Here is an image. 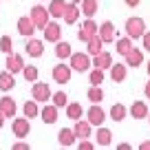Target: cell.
I'll return each mask as SVG.
<instances>
[{
  "label": "cell",
  "instance_id": "7",
  "mask_svg": "<svg viewBox=\"0 0 150 150\" xmlns=\"http://www.w3.org/2000/svg\"><path fill=\"white\" fill-rule=\"evenodd\" d=\"M29 132H31V124H29V117H18L13 119V135L16 137H29Z\"/></svg>",
  "mask_w": 150,
  "mask_h": 150
},
{
  "label": "cell",
  "instance_id": "45",
  "mask_svg": "<svg viewBox=\"0 0 150 150\" xmlns=\"http://www.w3.org/2000/svg\"><path fill=\"white\" fill-rule=\"evenodd\" d=\"M5 126V115H2V112H0V128Z\"/></svg>",
  "mask_w": 150,
  "mask_h": 150
},
{
  "label": "cell",
  "instance_id": "16",
  "mask_svg": "<svg viewBox=\"0 0 150 150\" xmlns=\"http://www.w3.org/2000/svg\"><path fill=\"white\" fill-rule=\"evenodd\" d=\"M73 132H75V137H80V139L91 137V122H88V119H77V122H75Z\"/></svg>",
  "mask_w": 150,
  "mask_h": 150
},
{
  "label": "cell",
  "instance_id": "17",
  "mask_svg": "<svg viewBox=\"0 0 150 150\" xmlns=\"http://www.w3.org/2000/svg\"><path fill=\"white\" fill-rule=\"evenodd\" d=\"M40 115H42V122L44 124H55L57 122V106H55V104H47Z\"/></svg>",
  "mask_w": 150,
  "mask_h": 150
},
{
  "label": "cell",
  "instance_id": "31",
  "mask_svg": "<svg viewBox=\"0 0 150 150\" xmlns=\"http://www.w3.org/2000/svg\"><path fill=\"white\" fill-rule=\"evenodd\" d=\"M22 110H24V117H29V119H33V117H38V115H40L35 99H33V102H27V104L22 106Z\"/></svg>",
  "mask_w": 150,
  "mask_h": 150
},
{
  "label": "cell",
  "instance_id": "6",
  "mask_svg": "<svg viewBox=\"0 0 150 150\" xmlns=\"http://www.w3.org/2000/svg\"><path fill=\"white\" fill-rule=\"evenodd\" d=\"M86 117H88L91 126H102V124H104V119H106V112L102 110V106L93 104V106L88 108V112H86Z\"/></svg>",
  "mask_w": 150,
  "mask_h": 150
},
{
  "label": "cell",
  "instance_id": "48",
  "mask_svg": "<svg viewBox=\"0 0 150 150\" xmlns=\"http://www.w3.org/2000/svg\"><path fill=\"white\" fill-rule=\"evenodd\" d=\"M148 122H150V112H148Z\"/></svg>",
  "mask_w": 150,
  "mask_h": 150
},
{
  "label": "cell",
  "instance_id": "39",
  "mask_svg": "<svg viewBox=\"0 0 150 150\" xmlns=\"http://www.w3.org/2000/svg\"><path fill=\"white\" fill-rule=\"evenodd\" d=\"M77 38H80V42H88V40H91V33L88 31H86V29H80V33H77Z\"/></svg>",
  "mask_w": 150,
  "mask_h": 150
},
{
  "label": "cell",
  "instance_id": "37",
  "mask_svg": "<svg viewBox=\"0 0 150 150\" xmlns=\"http://www.w3.org/2000/svg\"><path fill=\"white\" fill-rule=\"evenodd\" d=\"M82 29H86V31H88L91 35H95L99 27H97V24H95V20H93V18H86V22H84V27H82Z\"/></svg>",
  "mask_w": 150,
  "mask_h": 150
},
{
  "label": "cell",
  "instance_id": "21",
  "mask_svg": "<svg viewBox=\"0 0 150 150\" xmlns=\"http://www.w3.org/2000/svg\"><path fill=\"white\" fill-rule=\"evenodd\" d=\"M148 106H146V102H132V106H130V115L135 119H144V117H148Z\"/></svg>",
  "mask_w": 150,
  "mask_h": 150
},
{
  "label": "cell",
  "instance_id": "32",
  "mask_svg": "<svg viewBox=\"0 0 150 150\" xmlns=\"http://www.w3.org/2000/svg\"><path fill=\"white\" fill-rule=\"evenodd\" d=\"M88 99L93 104H99L104 99V91L99 88V86H91V88H88Z\"/></svg>",
  "mask_w": 150,
  "mask_h": 150
},
{
  "label": "cell",
  "instance_id": "24",
  "mask_svg": "<svg viewBox=\"0 0 150 150\" xmlns=\"http://www.w3.org/2000/svg\"><path fill=\"white\" fill-rule=\"evenodd\" d=\"M16 86V80H13V73L5 71V73H0V91H11Z\"/></svg>",
  "mask_w": 150,
  "mask_h": 150
},
{
  "label": "cell",
  "instance_id": "42",
  "mask_svg": "<svg viewBox=\"0 0 150 150\" xmlns=\"http://www.w3.org/2000/svg\"><path fill=\"white\" fill-rule=\"evenodd\" d=\"M139 2H141V0H126V5H128V7H137Z\"/></svg>",
  "mask_w": 150,
  "mask_h": 150
},
{
  "label": "cell",
  "instance_id": "36",
  "mask_svg": "<svg viewBox=\"0 0 150 150\" xmlns=\"http://www.w3.org/2000/svg\"><path fill=\"white\" fill-rule=\"evenodd\" d=\"M51 99H53V104H55L57 108H62V106H66V104H69V97H66L64 91H57L55 95H51Z\"/></svg>",
  "mask_w": 150,
  "mask_h": 150
},
{
  "label": "cell",
  "instance_id": "11",
  "mask_svg": "<svg viewBox=\"0 0 150 150\" xmlns=\"http://www.w3.org/2000/svg\"><path fill=\"white\" fill-rule=\"evenodd\" d=\"M18 33L24 38H31L33 33H35V24H33V20L29 18V16H24V18L18 20Z\"/></svg>",
  "mask_w": 150,
  "mask_h": 150
},
{
  "label": "cell",
  "instance_id": "26",
  "mask_svg": "<svg viewBox=\"0 0 150 150\" xmlns=\"http://www.w3.org/2000/svg\"><path fill=\"white\" fill-rule=\"evenodd\" d=\"M95 141H97V146H110V141H112V132L108 130V128H99L97 135H95Z\"/></svg>",
  "mask_w": 150,
  "mask_h": 150
},
{
  "label": "cell",
  "instance_id": "19",
  "mask_svg": "<svg viewBox=\"0 0 150 150\" xmlns=\"http://www.w3.org/2000/svg\"><path fill=\"white\" fill-rule=\"evenodd\" d=\"M16 110H18V108H16V102L11 97H2L0 99V112H2L5 117H13Z\"/></svg>",
  "mask_w": 150,
  "mask_h": 150
},
{
  "label": "cell",
  "instance_id": "15",
  "mask_svg": "<svg viewBox=\"0 0 150 150\" xmlns=\"http://www.w3.org/2000/svg\"><path fill=\"white\" fill-rule=\"evenodd\" d=\"M124 57H126V66H132V69H137V66L144 62V53H141V49H135V47H132Z\"/></svg>",
  "mask_w": 150,
  "mask_h": 150
},
{
  "label": "cell",
  "instance_id": "4",
  "mask_svg": "<svg viewBox=\"0 0 150 150\" xmlns=\"http://www.w3.org/2000/svg\"><path fill=\"white\" fill-rule=\"evenodd\" d=\"M31 95H33V99H35V102H44V104H47L49 99H51V88H49L47 82H38V80H35Z\"/></svg>",
  "mask_w": 150,
  "mask_h": 150
},
{
  "label": "cell",
  "instance_id": "40",
  "mask_svg": "<svg viewBox=\"0 0 150 150\" xmlns=\"http://www.w3.org/2000/svg\"><path fill=\"white\" fill-rule=\"evenodd\" d=\"M141 42H144V49H146V51H150V31H144Z\"/></svg>",
  "mask_w": 150,
  "mask_h": 150
},
{
  "label": "cell",
  "instance_id": "41",
  "mask_svg": "<svg viewBox=\"0 0 150 150\" xmlns=\"http://www.w3.org/2000/svg\"><path fill=\"white\" fill-rule=\"evenodd\" d=\"M13 148H16V150H27L29 144H24V141H18V144H13Z\"/></svg>",
  "mask_w": 150,
  "mask_h": 150
},
{
  "label": "cell",
  "instance_id": "20",
  "mask_svg": "<svg viewBox=\"0 0 150 150\" xmlns=\"http://www.w3.org/2000/svg\"><path fill=\"white\" fill-rule=\"evenodd\" d=\"M128 66L126 64H110V77H112V82H124L126 80V73H128Z\"/></svg>",
  "mask_w": 150,
  "mask_h": 150
},
{
  "label": "cell",
  "instance_id": "29",
  "mask_svg": "<svg viewBox=\"0 0 150 150\" xmlns=\"http://www.w3.org/2000/svg\"><path fill=\"white\" fill-rule=\"evenodd\" d=\"M82 13L86 18H93L97 13V0H82Z\"/></svg>",
  "mask_w": 150,
  "mask_h": 150
},
{
  "label": "cell",
  "instance_id": "13",
  "mask_svg": "<svg viewBox=\"0 0 150 150\" xmlns=\"http://www.w3.org/2000/svg\"><path fill=\"white\" fill-rule=\"evenodd\" d=\"M24 51H27L31 57H40V55L44 53V42H42V40H35V38H29V42H27V47H24Z\"/></svg>",
  "mask_w": 150,
  "mask_h": 150
},
{
  "label": "cell",
  "instance_id": "33",
  "mask_svg": "<svg viewBox=\"0 0 150 150\" xmlns=\"http://www.w3.org/2000/svg\"><path fill=\"white\" fill-rule=\"evenodd\" d=\"M22 75H24V80H27V82H35L38 80V69H35V66H27V64H24L22 66Z\"/></svg>",
  "mask_w": 150,
  "mask_h": 150
},
{
  "label": "cell",
  "instance_id": "25",
  "mask_svg": "<svg viewBox=\"0 0 150 150\" xmlns=\"http://www.w3.org/2000/svg\"><path fill=\"white\" fill-rule=\"evenodd\" d=\"M66 115H69V119H73V122L82 119V104H77V102L66 104Z\"/></svg>",
  "mask_w": 150,
  "mask_h": 150
},
{
  "label": "cell",
  "instance_id": "35",
  "mask_svg": "<svg viewBox=\"0 0 150 150\" xmlns=\"http://www.w3.org/2000/svg\"><path fill=\"white\" fill-rule=\"evenodd\" d=\"M0 51L2 53H13V40H11L9 35L0 38Z\"/></svg>",
  "mask_w": 150,
  "mask_h": 150
},
{
  "label": "cell",
  "instance_id": "14",
  "mask_svg": "<svg viewBox=\"0 0 150 150\" xmlns=\"http://www.w3.org/2000/svg\"><path fill=\"white\" fill-rule=\"evenodd\" d=\"M62 18H64L66 24H75V22H77V18H80V9H77V5H75V2H66Z\"/></svg>",
  "mask_w": 150,
  "mask_h": 150
},
{
  "label": "cell",
  "instance_id": "9",
  "mask_svg": "<svg viewBox=\"0 0 150 150\" xmlns=\"http://www.w3.org/2000/svg\"><path fill=\"white\" fill-rule=\"evenodd\" d=\"M22 66H24V60L22 55H18V53H7V71L9 73H22Z\"/></svg>",
  "mask_w": 150,
  "mask_h": 150
},
{
  "label": "cell",
  "instance_id": "1",
  "mask_svg": "<svg viewBox=\"0 0 150 150\" xmlns=\"http://www.w3.org/2000/svg\"><path fill=\"white\" fill-rule=\"evenodd\" d=\"M146 31V22L141 18H128L126 20V35L130 40H139Z\"/></svg>",
  "mask_w": 150,
  "mask_h": 150
},
{
  "label": "cell",
  "instance_id": "2",
  "mask_svg": "<svg viewBox=\"0 0 150 150\" xmlns=\"http://www.w3.org/2000/svg\"><path fill=\"white\" fill-rule=\"evenodd\" d=\"M69 60H71V69H73V71H80V73H84V71H88L91 66H93L88 53H71Z\"/></svg>",
  "mask_w": 150,
  "mask_h": 150
},
{
  "label": "cell",
  "instance_id": "28",
  "mask_svg": "<svg viewBox=\"0 0 150 150\" xmlns=\"http://www.w3.org/2000/svg\"><path fill=\"white\" fill-rule=\"evenodd\" d=\"M71 44L69 42H60V40H57L55 42V55L60 57V60H66V57H71Z\"/></svg>",
  "mask_w": 150,
  "mask_h": 150
},
{
  "label": "cell",
  "instance_id": "38",
  "mask_svg": "<svg viewBox=\"0 0 150 150\" xmlns=\"http://www.w3.org/2000/svg\"><path fill=\"white\" fill-rule=\"evenodd\" d=\"M93 148H95L93 141H88V139H80V150H93Z\"/></svg>",
  "mask_w": 150,
  "mask_h": 150
},
{
  "label": "cell",
  "instance_id": "12",
  "mask_svg": "<svg viewBox=\"0 0 150 150\" xmlns=\"http://www.w3.org/2000/svg\"><path fill=\"white\" fill-rule=\"evenodd\" d=\"M110 64H112V55H110V53L99 51L97 55H93V66H95V69L106 71V69H110Z\"/></svg>",
  "mask_w": 150,
  "mask_h": 150
},
{
  "label": "cell",
  "instance_id": "18",
  "mask_svg": "<svg viewBox=\"0 0 150 150\" xmlns=\"http://www.w3.org/2000/svg\"><path fill=\"white\" fill-rule=\"evenodd\" d=\"M102 47H104V42H102V38L95 33V35H91V40L86 42V53H88L91 57L93 55H97L99 51H102Z\"/></svg>",
  "mask_w": 150,
  "mask_h": 150
},
{
  "label": "cell",
  "instance_id": "27",
  "mask_svg": "<svg viewBox=\"0 0 150 150\" xmlns=\"http://www.w3.org/2000/svg\"><path fill=\"white\" fill-rule=\"evenodd\" d=\"M126 106H124V104H115V106L110 108V119L112 122H124V119H126Z\"/></svg>",
  "mask_w": 150,
  "mask_h": 150
},
{
  "label": "cell",
  "instance_id": "43",
  "mask_svg": "<svg viewBox=\"0 0 150 150\" xmlns=\"http://www.w3.org/2000/svg\"><path fill=\"white\" fill-rule=\"evenodd\" d=\"M139 148H141V150H150V141H141Z\"/></svg>",
  "mask_w": 150,
  "mask_h": 150
},
{
  "label": "cell",
  "instance_id": "8",
  "mask_svg": "<svg viewBox=\"0 0 150 150\" xmlns=\"http://www.w3.org/2000/svg\"><path fill=\"white\" fill-rule=\"evenodd\" d=\"M71 64L66 66V64H57V66H53V80L57 82V84H66V82L71 80Z\"/></svg>",
  "mask_w": 150,
  "mask_h": 150
},
{
  "label": "cell",
  "instance_id": "3",
  "mask_svg": "<svg viewBox=\"0 0 150 150\" xmlns=\"http://www.w3.org/2000/svg\"><path fill=\"white\" fill-rule=\"evenodd\" d=\"M29 18L33 20V24H35V29H44L49 22V9L42 5H35L31 9V13H29Z\"/></svg>",
  "mask_w": 150,
  "mask_h": 150
},
{
  "label": "cell",
  "instance_id": "5",
  "mask_svg": "<svg viewBox=\"0 0 150 150\" xmlns=\"http://www.w3.org/2000/svg\"><path fill=\"white\" fill-rule=\"evenodd\" d=\"M97 35L102 38V42H104V44L115 42V24H112L110 20L102 22V24H99V29H97Z\"/></svg>",
  "mask_w": 150,
  "mask_h": 150
},
{
  "label": "cell",
  "instance_id": "47",
  "mask_svg": "<svg viewBox=\"0 0 150 150\" xmlns=\"http://www.w3.org/2000/svg\"><path fill=\"white\" fill-rule=\"evenodd\" d=\"M71 2H75V5H77V2H82V0H71Z\"/></svg>",
  "mask_w": 150,
  "mask_h": 150
},
{
  "label": "cell",
  "instance_id": "46",
  "mask_svg": "<svg viewBox=\"0 0 150 150\" xmlns=\"http://www.w3.org/2000/svg\"><path fill=\"white\" fill-rule=\"evenodd\" d=\"M146 69H148V75H150V62H148V66H146Z\"/></svg>",
  "mask_w": 150,
  "mask_h": 150
},
{
  "label": "cell",
  "instance_id": "10",
  "mask_svg": "<svg viewBox=\"0 0 150 150\" xmlns=\"http://www.w3.org/2000/svg\"><path fill=\"white\" fill-rule=\"evenodd\" d=\"M42 31H44V40H47V42H57L60 35H62V29H60L57 22H47V27H44Z\"/></svg>",
  "mask_w": 150,
  "mask_h": 150
},
{
  "label": "cell",
  "instance_id": "23",
  "mask_svg": "<svg viewBox=\"0 0 150 150\" xmlns=\"http://www.w3.org/2000/svg\"><path fill=\"white\" fill-rule=\"evenodd\" d=\"M64 7H66L64 0H51V2H49V16H53V18H62Z\"/></svg>",
  "mask_w": 150,
  "mask_h": 150
},
{
  "label": "cell",
  "instance_id": "34",
  "mask_svg": "<svg viewBox=\"0 0 150 150\" xmlns=\"http://www.w3.org/2000/svg\"><path fill=\"white\" fill-rule=\"evenodd\" d=\"M88 80H91V84H93V86H99L104 82V71L102 69H93V71H91V75H88Z\"/></svg>",
  "mask_w": 150,
  "mask_h": 150
},
{
  "label": "cell",
  "instance_id": "44",
  "mask_svg": "<svg viewBox=\"0 0 150 150\" xmlns=\"http://www.w3.org/2000/svg\"><path fill=\"white\" fill-rule=\"evenodd\" d=\"M144 93H146V97L150 99V80H148V84H146V88H144Z\"/></svg>",
  "mask_w": 150,
  "mask_h": 150
},
{
  "label": "cell",
  "instance_id": "30",
  "mask_svg": "<svg viewBox=\"0 0 150 150\" xmlns=\"http://www.w3.org/2000/svg\"><path fill=\"white\" fill-rule=\"evenodd\" d=\"M130 49H132V40L128 35L126 38H117V53L119 55H126Z\"/></svg>",
  "mask_w": 150,
  "mask_h": 150
},
{
  "label": "cell",
  "instance_id": "22",
  "mask_svg": "<svg viewBox=\"0 0 150 150\" xmlns=\"http://www.w3.org/2000/svg\"><path fill=\"white\" fill-rule=\"evenodd\" d=\"M57 139H60L62 146H66V148H69V146L75 144V139H77V137H75V132L71 130V128H62V130L57 132Z\"/></svg>",
  "mask_w": 150,
  "mask_h": 150
}]
</instances>
